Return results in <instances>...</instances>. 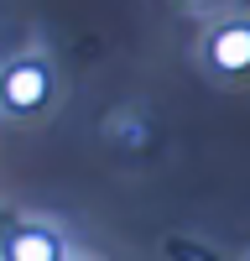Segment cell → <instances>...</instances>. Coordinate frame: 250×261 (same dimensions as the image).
<instances>
[{"mask_svg":"<svg viewBox=\"0 0 250 261\" xmlns=\"http://www.w3.org/2000/svg\"><path fill=\"white\" fill-rule=\"evenodd\" d=\"M47 94H52V79H47V63H37V58H21V63H11V68L0 73V105H6L11 115L42 110Z\"/></svg>","mask_w":250,"mask_h":261,"instance_id":"obj_1","label":"cell"},{"mask_svg":"<svg viewBox=\"0 0 250 261\" xmlns=\"http://www.w3.org/2000/svg\"><path fill=\"white\" fill-rule=\"evenodd\" d=\"M208 63L219 73H250V21H224L208 37Z\"/></svg>","mask_w":250,"mask_h":261,"instance_id":"obj_2","label":"cell"},{"mask_svg":"<svg viewBox=\"0 0 250 261\" xmlns=\"http://www.w3.org/2000/svg\"><path fill=\"white\" fill-rule=\"evenodd\" d=\"M6 261H63V246H57V235L52 230H16L11 235V246H6Z\"/></svg>","mask_w":250,"mask_h":261,"instance_id":"obj_3","label":"cell"}]
</instances>
